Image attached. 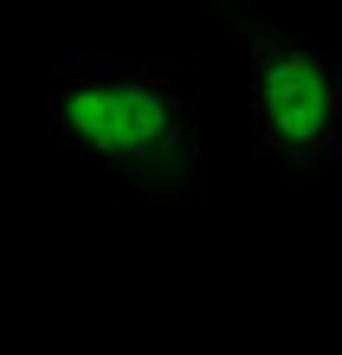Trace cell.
<instances>
[{"instance_id": "7a4b0ae2", "label": "cell", "mask_w": 342, "mask_h": 355, "mask_svg": "<svg viewBox=\"0 0 342 355\" xmlns=\"http://www.w3.org/2000/svg\"><path fill=\"white\" fill-rule=\"evenodd\" d=\"M220 19L239 46L259 155L291 187H304L330 162H342V52L297 19L239 7V0H220Z\"/></svg>"}, {"instance_id": "6da1fadb", "label": "cell", "mask_w": 342, "mask_h": 355, "mask_svg": "<svg viewBox=\"0 0 342 355\" xmlns=\"http://www.w3.org/2000/svg\"><path fill=\"white\" fill-rule=\"evenodd\" d=\"M46 130L142 207H207L213 162L194 136L181 71L136 52H71L46 65Z\"/></svg>"}]
</instances>
